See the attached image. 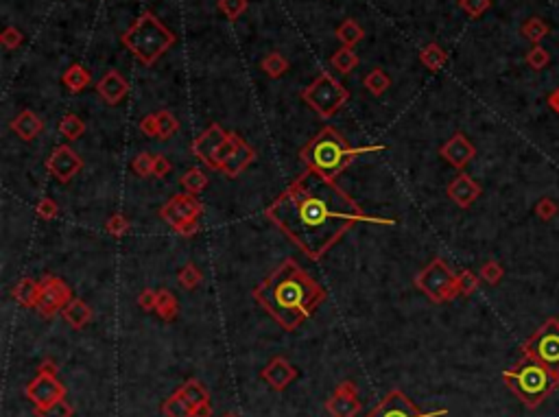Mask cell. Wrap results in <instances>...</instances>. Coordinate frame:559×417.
<instances>
[{"label":"cell","mask_w":559,"mask_h":417,"mask_svg":"<svg viewBox=\"0 0 559 417\" xmlns=\"http://www.w3.org/2000/svg\"><path fill=\"white\" fill-rule=\"evenodd\" d=\"M158 129H160V138H162V140H168L170 135L178 133L180 120L175 118L168 110H162V112H158Z\"/></svg>","instance_id":"obj_37"},{"label":"cell","mask_w":559,"mask_h":417,"mask_svg":"<svg viewBox=\"0 0 559 417\" xmlns=\"http://www.w3.org/2000/svg\"><path fill=\"white\" fill-rule=\"evenodd\" d=\"M256 158V151L252 145H247L242 140V138H238V145H236V151L232 153V158L227 160V164L221 168V173H225V177H238L240 173L247 168Z\"/></svg>","instance_id":"obj_21"},{"label":"cell","mask_w":559,"mask_h":417,"mask_svg":"<svg viewBox=\"0 0 559 417\" xmlns=\"http://www.w3.org/2000/svg\"><path fill=\"white\" fill-rule=\"evenodd\" d=\"M535 215H538L542 221H550V219L557 215V203H555L553 199H548V197L540 199L538 205H535Z\"/></svg>","instance_id":"obj_48"},{"label":"cell","mask_w":559,"mask_h":417,"mask_svg":"<svg viewBox=\"0 0 559 417\" xmlns=\"http://www.w3.org/2000/svg\"><path fill=\"white\" fill-rule=\"evenodd\" d=\"M548 105H550V108H553V110L559 114V88H557V90H555V92L548 96Z\"/></svg>","instance_id":"obj_55"},{"label":"cell","mask_w":559,"mask_h":417,"mask_svg":"<svg viewBox=\"0 0 559 417\" xmlns=\"http://www.w3.org/2000/svg\"><path fill=\"white\" fill-rule=\"evenodd\" d=\"M247 7H250L247 0H219V9L227 20H238L247 11Z\"/></svg>","instance_id":"obj_40"},{"label":"cell","mask_w":559,"mask_h":417,"mask_svg":"<svg viewBox=\"0 0 559 417\" xmlns=\"http://www.w3.org/2000/svg\"><path fill=\"white\" fill-rule=\"evenodd\" d=\"M73 299V291L57 275H44L40 280V293L35 299V310L40 312V317L48 319L57 315L59 310L66 308V304Z\"/></svg>","instance_id":"obj_9"},{"label":"cell","mask_w":559,"mask_h":417,"mask_svg":"<svg viewBox=\"0 0 559 417\" xmlns=\"http://www.w3.org/2000/svg\"><path fill=\"white\" fill-rule=\"evenodd\" d=\"M40 293V282L31 280V277H22L14 289V299L24 306V308H35V299Z\"/></svg>","instance_id":"obj_25"},{"label":"cell","mask_w":559,"mask_h":417,"mask_svg":"<svg viewBox=\"0 0 559 417\" xmlns=\"http://www.w3.org/2000/svg\"><path fill=\"white\" fill-rule=\"evenodd\" d=\"M90 81H92V77L88 73V68H83L81 63H73L70 68H66V73L61 77V83L66 86L68 92H73V94L83 92L90 86Z\"/></svg>","instance_id":"obj_23"},{"label":"cell","mask_w":559,"mask_h":417,"mask_svg":"<svg viewBox=\"0 0 559 417\" xmlns=\"http://www.w3.org/2000/svg\"><path fill=\"white\" fill-rule=\"evenodd\" d=\"M203 215V205L197 201L195 195L190 192H182V195H175L170 197L160 210V217L173 227L178 230L182 227L184 223L188 221H199V217Z\"/></svg>","instance_id":"obj_10"},{"label":"cell","mask_w":559,"mask_h":417,"mask_svg":"<svg viewBox=\"0 0 559 417\" xmlns=\"http://www.w3.org/2000/svg\"><path fill=\"white\" fill-rule=\"evenodd\" d=\"M155 312L164 319V321H173L178 317L180 312V304H178V297H175L168 289H162L158 291V304H155Z\"/></svg>","instance_id":"obj_28"},{"label":"cell","mask_w":559,"mask_h":417,"mask_svg":"<svg viewBox=\"0 0 559 417\" xmlns=\"http://www.w3.org/2000/svg\"><path fill=\"white\" fill-rule=\"evenodd\" d=\"M419 61H422L429 71H433V73H437V71H441V68L446 66V61H448V55H446V51L439 46V44H426L422 51H419Z\"/></svg>","instance_id":"obj_27"},{"label":"cell","mask_w":559,"mask_h":417,"mask_svg":"<svg viewBox=\"0 0 559 417\" xmlns=\"http://www.w3.org/2000/svg\"><path fill=\"white\" fill-rule=\"evenodd\" d=\"M260 66H262L265 75H269L271 79H280L282 75H287L289 68H291L289 59H287L284 55H280V53H269V55L262 59Z\"/></svg>","instance_id":"obj_30"},{"label":"cell","mask_w":559,"mask_h":417,"mask_svg":"<svg viewBox=\"0 0 559 417\" xmlns=\"http://www.w3.org/2000/svg\"><path fill=\"white\" fill-rule=\"evenodd\" d=\"M46 168H48V173L55 180H59L61 184H68L83 168V160L79 158L77 151H73L68 145H61V147H57L48 155Z\"/></svg>","instance_id":"obj_13"},{"label":"cell","mask_w":559,"mask_h":417,"mask_svg":"<svg viewBox=\"0 0 559 417\" xmlns=\"http://www.w3.org/2000/svg\"><path fill=\"white\" fill-rule=\"evenodd\" d=\"M170 170V162L164 155H155V164H153V177H166Z\"/></svg>","instance_id":"obj_51"},{"label":"cell","mask_w":559,"mask_h":417,"mask_svg":"<svg viewBox=\"0 0 559 417\" xmlns=\"http://www.w3.org/2000/svg\"><path fill=\"white\" fill-rule=\"evenodd\" d=\"M267 219L282 230L310 258L322 260L334 242L357 223L394 225L391 219L369 217L334 180L306 168L269 207Z\"/></svg>","instance_id":"obj_1"},{"label":"cell","mask_w":559,"mask_h":417,"mask_svg":"<svg viewBox=\"0 0 559 417\" xmlns=\"http://www.w3.org/2000/svg\"><path fill=\"white\" fill-rule=\"evenodd\" d=\"M384 147H349L345 143V138L334 129V127H324L312 140L299 151L302 162L322 173V175L334 180L339 173L352 162L354 158L363 155V153H374V151H382Z\"/></svg>","instance_id":"obj_3"},{"label":"cell","mask_w":559,"mask_h":417,"mask_svg":"<svg viewBox=\"0 0 559 417\" xmlns=\"http://www.w3.org/2000/svg\"><path fill=\"white\" fill-rule=\"evenodd\" d=\"M478 282H481V277L474 273V271H461L457 275V295H472L476 289H478Z\"/></svg>","instance_id":"obj_39"},{"label":"cell","mask_w":559,"mask_h":417,"mask_svg":"<svg viewBox=\"0 0 559 417\" xmlns=\"http://www.w3.org/2000/svg\"><path fill=\"white\" fill-rule=\"evenodd\" d=\"M262 378L271 389L282 391L297 378V367H293L287 359L277 356V359L269 361V365L262 369Z\"/></svg>","instance_id":"obj_17"},{"label":"cell","mask_w":559,"mask_h":417,"mask_svg":"<svg viewBox=\"0 0 559 417\" xmlns=\"http://www.w3.org/2000/svg\"><path fill=\"white\" fill-rule=\"evenodd\" d=\"M75 408L70 402H66V398H61L59 402L46 406V408H38V417H73Z\"/></svg>","instance_id":"obj_42"},{"label":"cell","mask_w":559,"mask_h":417,"mask_svg":"<svg viewBox=\"0 0 559 417\" xmlns=\"http://www.w3.org/2000/svg\"><path fill=\"white\" fill-rule=\"evenodd\" d=\"M0 42H3V46L9 48V51L18 48V46L22 44V31L16 29V26H7V29L3 31V36H0Z\"/></svg>","instance_id":"obj_47"},{"label":"cell","mask_w":559,"mask_h":417,"mask_svg":"<svg viewBox=\"0 0 559 417\" xmlns=\"http://www.w3.org/2000/svg\"><path fill=\"white\" fill-rule=\"evenodd\" d=\"M175 232L182 234V236H193V234L199 232V221H188V223H184L182 227H178Z\"/></svg>","instance_id":"obj_52"},{"label":"cell","mask_w":559,"mask_h":417,"mask_svg":"<svg viewBox=\"0 0 559 417\" xmlns=\"http://www.w3.org/2000/svg\"><path fill=\"white\" fill-rule=\"evenodd\" d=\"M182 188L190 195H197L201 192L205 186H207V175L201 170V168H188L184 175H182Z\"/></svg>","instance_id":"obj_33"},{"label":"cell","mask_w":559,"mask_h":417,"mask_svg":"<svg viewBox=\"0 0 559 417\" xmlns=\"http://www.w3.org/2000/svg\"><path fill=\"white\" fill-rule=\"evenodd\" d=\"M557 321H559V319H557Z\"/></svg>","instance_id":"obj_57"},{"label":"cell","mask_w":559,"mask_h":417,"mask_svg":"<svg viewBox=\"0 0 559 417\" xmlns=\"http://www.w3.org/2000/svg\"><path fill=\"white\" fill-rule=\"evenodd\" d=\"M503 275H505V271H503V267L496 260H487L481 267V273H478V277L483 282H487V284H498L503 280Z\"/></svg>","instance_id":"obj_43"},{"label":"cell","mask_w":559,"mask_h":417,"mask_svg":"<svg viewBox=\"0 0 559 417\" xmlns=\"http://www.w3.org/2000/svg\"><path fill=\"white\" fill-rule=\"evenodd\" d=\"M120 42L140 63L151 66L178 42V38L153 11H143L120 36Z\"/></svg>","instance_id":"obj_4"},{"label":"cell","mask_w":559,"mask_h":417,"mask_svg":"<svg viewBox=\"0 0 559 417\" xmlns=\"http://www.w3.org/2000/svg\"><path fill=\"white\" fill-rule=\"evenodd\" d=\"M40 374H42V376H55V378H57V365H55L51 359H46V361H42V365H40Z\"/></svg>","instance_id":"obj_54"},{"label":"cell","mask_w":559,"mask_h":417,"mask_svg":"<svg viewBox=\"0 0 559 417\" xmlns=\"http://www.w3.org/2000/svg\"><path fill=\"white\" fill-rule=\"evenodd\" d=\"M26 398L35 404V408H46L61 398H66V389L55 376H38L26 385Z\"/></svg>","instance_id":"obj_14"},{"label":"cell","mask_w":559,"mask_h":417,"mask_svg":"<svg viewBox=\"0 0 559 417\" xmlns=\"http://www.w3.org/2000/svg\"><path fill=\"white\" fill-rule=\"evenodd\" d=\"M503 378L507 382V387L527 406L542 404L544 398L550 396L553 389L559 385V371L529 356H524L518 365L507 369Z\"/></svg>","instance_id":"obj_5"},{"label":"cell","mask_w":559,"mask_h":417,"mask_svg":"<svg viewBox=\"0 0 559 417\" xmlns=\"http://www.w3.org/2000/svg\"><path fill=\"white\" fill-rule=\"evenodd\" d=\"M522 354L559 371V321L548 319L527 343L522 345Z\"/></svg>","instance_id":"obj_8"},{"label":"cell","mask_w":559,"mask_h":417,"mask_svg":"<svg viewBox=\"0 0 559 417\" xmlns=\"http://www.w3.org/2000/svg\"><path fill=\"white\" fill-rule=\"evenodd\" d=\"M105 230H108V234L114 236V238H123V236L129 234L131 225H129V219H127L125 215L116 212V215H112V217L108 219V223H105Z\"/></svg>","instance_id":"obj_41"},{"label":"cell","mask_w":559,"mask_h":417,"mask_svg":"<svg viewBox=\"0 0 559 417\" xmlns=\"http://www.w3.org/2000/svg\"><path fill=\"white\" fill-rule=\"evenodd\" d=\"M178 280H180L182 289H186V291H193V289H197V287L201 284V280H203V273L199 271V267H197V264L188 262V264H184V267L180 269V273H178Z\"/></svg>","instance_id":"obj_36"},{"label":"cell","mask_w":559,"mask_h":417,"mask_svg":"<svg viewBox=\"0 0 559 417\" xmlns=\"http://www.w3.org/2000/svg\"><path fill=\"white\" fill-rule=\"evenodd\" d=\"M439 155L450 164V166H454V168H466L472 160H474V155H476V149H474V145L468 140V135L466 133H454L450 140L439 149Z\"/></svg>","instance_id":"obj_15"},{"label":"cell","mask_w":559,"mask_h":417,"mask_svg":"<svg viewBox=\"0 0 559 417\" xmlns=\"http://www.w3.org/2000/svg\"><path fill=\"white\" fill-rule=\"evenodd\" d=\"M35 212H38V217L44 219V221H53L59 215V207L51 197H42L38 201V205H35Z\"/></svg>","instance_id":"obj_45"},{"label":"cell","mask_w":559,"mask_h":417,"mask_svg":"<svg viewBox=\"0 0 559 417\" xmlns=\"http://www.w3.org/2000/svg\"><path fill=\"white\" fill-rule=\"evenodd\" d=\"M86 131V123L77 116V114H66L59 120V133L66 138V140H77Z\"/></svg>","instance_id":"obj_32"},{"label":"cell","mask_w":559,"mask_h":417,"mask_svg":"<svg viewBox=\"0 0 559 417\" xmlns=\"http://www.w3.org/2000/svg\"><path fill=\"white\" fill-rule=\"evenodd\" d=\"M153 164H155V155L151 153H138L131 162V170L135 173L138 177H153Z\"/></svg>","instance_id":"obj_38"},{"label":"cell","mask_w":559,"mask_h":417,"mask_svg":"<svg viewBox=\"0 0 559 417\" xmlns=\"http://www.w3.org/2000/svg\"><path fill=\"white\" fill-rule=\"evenodd\" d=\"M365 88L374 94V96H382L384 92H387L391 88V79L389 75L382 71V68H374L371 73H367V77L363 79Z\"/></svg>","instance_id":"obj_31"},{"label":"cell","mask_w":559,"mask_h":417,"mask_svg":"<svg viewBox=\"0 0 559 417\" xmlns=\"http://www.w3.org/2000/svg\"><path fill=\"white\" fill-rule=\"evenodd\" d=\"M11 131L20 138V140L31 143V140H35V138H38V135L44 131V120H42L38 114H35V112L24 110V112H20V114L11 120Z\"/></svg>","instance_id":"obj_19"},{"label":"cell","mask_w":559,"mask_h":417,"mask_svg":"<svg viewBox=\"0 0 559 417\" xmlns=\"http://www.w3.org/2000/svg\"><path fill=\"white\" fill-rule=\"evenodd\" d=\"M522 36L531 40L533 44H540L548 36V24L542 18H529L522 24Z\"/></svg>","instance_id":"obj_34"},{"label":"cell","mask_w":559,"mask_h":417,"mask_svg":"<svg viewBox=\"0 0 559 417\" xmlns=\"http://www.w3.org/2000/svg\"><path fill=\"white\" fill-rule=\"evenodd\" d=\"M415 287L435 304L459 297L457 275L452 273V269L441 258H435L429 267H424L415 275Z\"/></svg>","instance_id":"obj_7"},{"label":"cell","mask_w":559,"mask_h":417,"mask_svg":"<svg viewBox=\"0 0 559 417\" xmlns=\"http://www.w3.org/2000/svg\"><path fill=\"white\" fill-rule=\"evenodd\" d=\"M459 7H461L470 18H478V16H483L489 7H492V0H459Z\"/></svg>","instance_id":"obj_44"},{"label":"cell","mask_w":559,"mask_h":417,"mask_svg":"<svg viewBox=\"0 0 559 417\" xmlns=\"http://www.w3.org/2000/svg\"><path fill=\"white\" fill-rule=\"evenodd\" d=\"M448 197L459 207H470L481 197V186L470 175L461 173V175H457L448 184Z\"/></svg>","instance_id":"obj_18"},{"label":"cell","mask_w":559,"mask_h":417,"mask_svg":"<svg viewBox=\"0 0 559 417\" xmlns=\"http://www.w3.org/2000/svg\"><path fill=\"white\" fill-rule=\"evenodd\" d=\"M227 140H230V133L219 123H212L193 143L190 149H193L195 158H199L205 166L219 170V155H221Z\"/></svg>","instance_id":"obj_11"},{"label":"cell","mask_w":559,"mask_h":417,"mask_svg":"<svg viewBox=\"0 0 559 417\" xmlns=\"http://www.w3.org/2000/svg\"><path fill=\"white\" fill-rule=\"evenodd\" d=\"M180 393H182L190 404H193V408L199 406V404H203V402H210V396H207L205 387L201 385L199 380H188L186 385L180 389Z\"/></svg>","instance_id":"obj_35"},{"label":"cell","mask_w":559,"mask_h":417,"mask_svg":"<svg viewBox=\"0 0 559 417\" xmlns=\"http://www.w3.org/2000/svg\"><path fill=\"white\" fill-rule=\"evenodd\" d=\"M326 408L332 417H354L361 411L359 393H349L337 389L334 396L326 402Z\"/></svg>","instance_id":"obj_20"},{"label":"cell","mask_w":559,"mask_h":417,"mask_svg":"<svg viewBox=\"0 0 559 417\" xmlns=\"http://www.w3.org/2000/svg\"><path fill=\"white\" fill-rule=\"evenodd\" d=\"M223 417H236V415H234V413H225Z\"/></svg>","instance_id":"obj_56"},{"label":"cell","mask_w":559,"mask_h":417,"mask_svg":"<svg viewBox=\"0 0 559 417\" xmlns=\"http://www.w3.org/2000/svg\"><path fill=\"white\" fill-rule=\"evenodd\" d=\"M330 63L337 73L341 75H349L359 66V55L354 53V48H347V46H341L332 57H330Z\"/></svg>","instance_id":"obj_26"},{"label":"cell","mask_w":559,"mask_h":417,"mask_svg":"<svg viewBox=\"0 0 559 417\" xmlns=\"http://www.w3.org/2000/svg\"><path fill=\"white\" fill-rule=\"evenodd\" d=\"M98 96L108 103V105H120L125 96L129 94V83L118 71H108L96 83Z\"/></svg>","instance_id":"obj_16"},{"label":"cell","mask_w":559,"mask_h":417,"mask_svg":"<svg viewBox=\"0 0 559 417\" xmlns=\"http://www.w3.org/2000/svg\"><path fill=\"white\" fill-rule=\"evenodd\" d=\"M302 98L322 118H332L349 101V90L341 81H337L330 73H322L310 86L302 90Z\"/></svg>","instance_id":"obj_6"},{"label":"cell","mask_w":559,"mask_h":417,"mask_svg":"<svg viewBox=\"0 0 559 417\" xmlns=\"http://www.w3.org/2000/svg\"><path fill=\"white\" fill-rule=\"evenodd\" d=\"M61 315H63L66 324H70L75 330H83L92 321V308L83 299L73 297L66 304V308L61 310Z\"/></svg>","instance_id":"obj_22"},{"label":"cell","mask_w":559,"mask_h":417,"mask_svg":"<svg viewBox=\"0 0 559 417\" xmlns=\"http://www.w3.org/2000/svg\"><path fill=\"white\" fill-rule=\"evenodd\" d=\"M155 304H158V293L153 289H145L138 295V306L143 310H155Z\"/></svg>","instance_id":"obj_50"},{"label":"cell","mask_w":559,"mask_h":417,"mask_svg":"<svg viewBox=\"0 0 559 417\" xmlns=\"http://www.w3.org/2000/svg\"><path fill=\"white\" fill-rule=\"evenodd\" d=\"M254 297L280 326L293 332L319 308L326 291L289 258L254 289Z\"/></svg>","instance_id":"obj_2"},{"label":"cell","mask_w":559,"mask_h":417,"mask_svg":"<svg viewBox=\"0 0 559 417\" xmlns=\"http://www.w3.org/2000/svg\"><path fill=\"white\" fill-rule=\"evenodd\" d=\"M439 415H446V411L422 413L402 391H391L369 413V417H439Z\"/></svg>","instance_id":"obj_12"},{"label":"cell","mask_w":559,"mask_h":417,"mask_svg":"<svg viewBox=\"0 0 559 417\" xmlns=\"http://www.w3.org/2000/svg\"><path fill=\"white\" fill-rule=\"evenodd\" d=\"M140 131L149 138H160V129H158V114H149L140 120Z\"/></svg>","instance_id":"obj_49"},{"label":"cell","mask_w":559,"mask_h":417,"mask_svg":"<svg viewBox=\"0 0 559 417\" xmlns=\"http://www.w3.org/2000/svg\"><path fill=\"white\" fill-rule=\"evenodd\" d=\"M193 417H212V406H210V402H203L199 406L193 408Z\"/></svg>","instance_id":"obj_53"},{"label":"cell","mask_w":559,"mask_h":417,"mask_svg":"<svg viewBox=\"0 0 559 417\" xmlns=\"http://www.w3.org/2000/svg\"><path fill=\"white\" fill-rule=\"evenodd\" d=\"M162 413L166 417H193V404L180 393L175 391L164 404H162Z\"/></svg>","instance_id":"obj_29"},{"label":"cell","mask_w":559,"mask_h":417,"mask_svg":"<svg viewBox=\"0 0 559 417\" xmlns=\"http://www.w3.org/2000/svg\"><path fill=\"white\" fill-rule=\"evenodd\" d=\"M550 61V55L546 53V48H542L540 44H535L529 53H527V63L533 68V71H542V68Z\"/></svg>","instance_id":"obj_46"},{"label":"cell","mask_w":559,"mask_h":417,"mask_svg":"<svg viewBox=\"0 0 559 417\" xmlns=\"http://www.w3.org/2000/svg\"><path fill=\"white\" fill-rule=\"evenodd\" d=\"M337 38H339V42H341L343 46L354 48V46L365 38V31H363V26H361L354 18H347V20H343V22L337 26Z\"/></svg>","instance_id":"obj_24"}]
</instances>
